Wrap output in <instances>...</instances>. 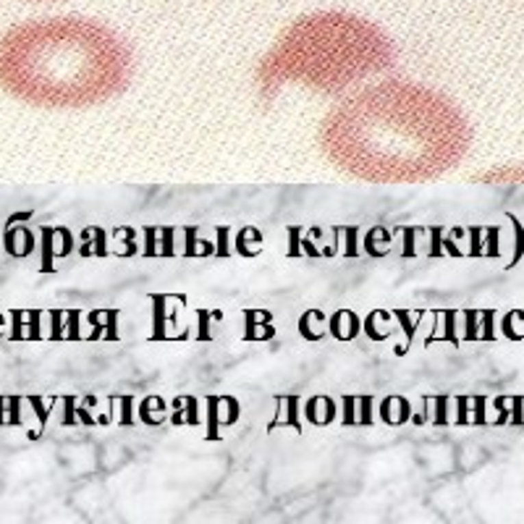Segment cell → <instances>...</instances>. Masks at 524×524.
<instances>
[{"label": "cell", "instance_id": "f907efd6", "mask_svg": "<svg viewBox=\"0 0 524 524\" xmlns=\"http://www.w3.org/2000/svg\"><path fill=\"white\" fill-rule=\"evenodd\" d=\"M66 317H68V333H66V338L68 341H79L82 336H79V317H82V312L79 310H66Z\"/></svg>", "mask_w": 524, "mask_h": 524}, {"label": "cell", "instance_id": "52a82bcc", "mask_svg": "<svg viewBox=\"0 0 524 524\" xmlns=\"http://www.w3.org/2000/svg\"><path fill=\"white\" fill-rule=\"evenodd\" d=\"M301 414L307 417L310 425H317V427H328L330 422L336 419V401L328 399V396H312L304 409H301Z\"/></svg>", "mask_w": 524, "mask_h": 524}, {"label": "cell", "instance_id": "7a4b0ae2", "mask_svg": "<svg viewBox=\"0 0 524 524\" xmlns=\"http://www.w3.org/2000/svg\"><path fill=\"white\" fill-rule=\"evenodd\" d=\"M134 55L87 16H47L0 34V90L37 108H90L129 87Z\"/></svg>", "mask_w": 524, "mask_h": 524}, {"label": "cell", "instance_id": "1f68e13d", "mask_svg": "<svg viewBox=\"0 0 524 524\" xmlns=\"http://www.w3.org/2000/svg\"><path fill=\"white\" fill-rule=\"evenodd\" d=\"M5 412H8V425L5 427H24L21 419V396H5Z\"/></svg>", "mask_w": 524, "mask_h": 524}, {"label": "cell", "instance_id": "d590c367", "mask_svg": "<svg viewBox=\"0 0 524 524\" xmlns=\"http://www.w3.org/2000/svg\"><path fill=\"white\" fill-rule=\"evenodd\" d=\"M11 320H14V325H11V333H8V341H27V333H24V314H27V310H11Z\"/></svg>", "mask_w": 524, "mask_h": 524}, {"label": "cell", "instance_id": "f1b7e54d", "mask_svg": "<svg viewBox=\"0 0 524 524\" xmlns=\"http://www.w3.org/2000/svg\"><path fill=\"white\" fill-rule=\"evenodd\" d=\"M449 401H451V396H435L433 399V404H435V417H433V425L435 427H449L451 422H449Z\"/></svg>", "mask_w": 524, "mask_h": 524}, {"label": "cell", "instance_id": "9f6ffc18", "mask_svg": "<svg viewBox=\"0 0 524 524\" xmlns=\"http://www.w3.org/2000/svg\"><path fill=\"white\" fill-rule=\"evenodd\" d=\"M3 325H5V317H3V314H0V328H3ZM0 336H3V333H0Z\"/></svg>", "mask_w": 524, "mask_h": 524}, {"label": "cell", "instance_id": "681fc988", "mask_svg": "<svg viewBox=\"0 0 524 524\" xmlns=\"http://www.w3.org/2000/svg\"><path fill=\"white\" fill-rule=\"evenodd\" d=\"M456 425H469V396H456Z\"/></svg>", "mask_w": 524, "mask_h": 524}, {"label": "cell", "instance_id": "e575fe53", "mask_svg": "<svg viewBox=\"0 0 524 524\" xmlns=\"http://www.w3.org/2000/svg\"><path fill=\"white\" fill-rule=\"evenodd\" d=\"M390 317H396V320L401 323V328H404V333H406V346H412V341H414V330H417V325H412V312H409V310H393ZM406 346H404V351H406Z\"/></svg>", "mask_w": 524, "mask_h": 524}, {"label": "cell", "instance_id": "d6a6232c", "mask_svg": "<svg viewBox=\"0 0 524 524\" xmlns=\"http://www.w3.org/2000/svg\"><path fill=\"white\" fill-rule=\"evenodd\" d=\"M464 341H479V310H464Z\"/></svg>", "mask_w": 524, "mask_h": 524}, {"label": "cell", "instance_id": "db71d44e", "mask_svg": "<svg viewBox=\"0 0 524 524\" xmlns=\"http://www.w3.org/2000/svg\"><path fill=\"white\" fill-rule=\"evenodd\" d=\"M443 249H446L451 257H462V249L453 244V236H446V239H443Z\"/></svg>", "mask_w": 524, "mask_h": 524}, {"label": "cell", "instance_id": "ac0fdd59", "mask_svg": "<svg viewBox=\"0 0 524 524\" xmlns=\"http://www.w3.org/2000/svg\"><path fill=\"white\" fill-rule=\"evenodd\" d=\"M443 317V333H430L427 338H425V346L435 344V341H446V344H453L459 346V336H456V317H459V310H443L440 312Z\"/></svg>", "mask_w": 524, "mask_h": 524}, {"label": "cell", "instance_id": "7c38bea8", "mask_svg": "<svg viewBox=\"0 0 524 524\" xmlns=\"http://www.w3.org/2000/svg\"><path fill=\"white\" fill-rule=\"evenodd\" d=\"M197 399L195 396H176L173 399V427H184V425H192L197 427L199 425V409H197Z\"/></svg>", "mask_w": 524, "mask_h": 524}, {"label": "cell", "instance_id": "8992f818", "mask_svg": "<svg viewBox=\"0 0 524 524\" xmlns=\"http://www.w3.org/2000/svg\"><path fill=\"white\" fill-rule=\"evenodd\" d=\"M244 341H268L275 336V325L273 323V314L260 312V310H244Z\"/></svg>", "mask_w": 524, "mask_h": 524}, {"label": "cell", "instance_id": "9a60e30c", "mask_svg": "<svg viewBox=\"0 0 524 524\" xmlns=\"http://www.w3.org/2000/svg\"><path fill=\"white\" fill-rule=\"evenodd\" d=\"M150 301H152V341H165L168 338V317H165V301L168 297L163 294H150Z\"/></svg>", "mask_w": 524, "mask_h": 524}, {"label": "cell", "instance_id": "83f0119b", "mask_svg": "<svg viewBox=\"0 0 524 524\" xmlns=\"http://www.w3.org/2000/svg\"><path fill=\"white\" fill-rule=\"evenodd\" d=\"M479 341H495V310H479Z\"/></svg>", "mask_w": 524, "mask_h": 524}, {"label": "cell", "instance_id": "836d02e7", "mask_svg": "<svg viewBox=\"0 0 524 524\" xmlns=\"http://www.w3.org/2000/svg\"><path fill=\"white\" fill-rule=\"evenodd\" d=\"M399 234H404V249H401V257L409 260V257H417V247H414V239H417L419 228H412V225H401L396 228Z\"/></svg>", "mask_w": 524, "mask_h": 524}, {"label": "cell", "instance_id": "4fadbf2b", "mask_svg": "<svg viewBox=\"0 0 524 524\" xmlns=\"http://www.w3.org/2000/svg\"><path fill=\"white\" fill-rule=\"evenodd\" d=\"M165 404L160 396H147V399H142V404L136 409V414H139V422L142 425H147V427H160L165 422Z\"/></svg>", "mask_w": 524, "mask_h": 524}, {"label": "cell", "instance_id": "8fae6325", "mask_svg": "<svg viewBox=\"0 0 524 524\" xmlns=\"http://www.w3.org/2000/svg\"><path fill=\"white\" fill-rule=\"evenodd\" d=\"M299 333L307 338V341H323L325 336H328V317L325 312H320V310H310V312L301 314L299 320Z\"/></svg>", "mask_w": 524, "mask_h": 524}, {"label": "cell", "instance_id": "ffe728a7", "mask_svg": "<svg viewBox=\"0 0 524 524\" xmlns=\"http://www.w3.org/2000/svg\"><path fill=\"white\" fill-rule=\"evenodd\" d=\"M262 241H265V236L257 231L255 225H244V228L239 231V236H236V252H239L241 257H257L262 249H252L249 244L262 247Z\"/></svg>", "mask_w": 524, "mask_h": 524}, {"label": "cell", "instance_id": "277c9868", "mask_svg": "<svg viewBox=\"0 0 524 524\" xmlns=\"http://www.w3.org/2000/svg\"><path fill=\"white\" fill-rule=\"evenodd\" d=\"M3 249L5 255L14 257V260H27V257L37 249V241L27 225H5V234H3Z\"/></svg>", "mask_w": 524, "mask_h": 524}, {"label": "cell", "instance_id": "f6af8a7d", "mask_svg": "<svg viewBox=\"0 0 524 524\" xmlns=\"http://www.w3.org/2000/svg\"><path fill=\"white\" fill-rule=\"evenodd\" d=\"M493 406L498 409V419L493 422L495 427H501V425H509V414H511V409H509V396H495Z\"/></svg>", "mask_w": 524, "mask_h": 524}, {"label": "cell", "instance_id": "603a6c76", "mask_svg": "<svg viewBox=\"0 0 524 524\" xmlns=\"http://www.w3.org/2000/svg\"><path fill=\"white\" fill-rule=\"evenodd\" d=\"M477 181H485V184H524V165L495 168L490 173H482Z\"/></svg>", "mask_w": 524, "mask_h": 524}, {"label": "cell", "instance_id": "5bb4252c", "mask_svg": "<svg viewBox=\"0 0 524 524\" xmlns=\"http://www.w3.org/2000/svg\"><path fill=\"white\" fill-rule=\"evenodd\" d=\"M380 244H390V231L388 228H383V225H373L367 234H364V239H362V247H364V252L375 260H383V257L390 255V247H380Z\"/></svg>", "mask_w": 524, "mask_h": 524}, {"label": "cell", "instance_id": "c3c4849f", "mask_svg": "<svg viewBox=\"0 0 524 524\" xmlns=\"http://www.w3.org/2000/svg\"><path fill=\"white\" fill-rule=\"evenodd\" d=\"M63 406H66V414L60 419L63 427H74L76 425V399L74 396H63Z\"/></svg>", "mask_w": 524, "mask_h": 524}, {"label": "cell", "instance_id": "f35d334b", "mask_svg": "<svg viewBox=\"0 0 524 524\" xmlns=\"http://www.w3.org/2000/svg\"><path fill=\"white\" fill-rule=\"evenodd\" d=\"M134 406V396H121V417H118V425L121 427H136V422L132 419V409Z\"/></svg>", "mask_w": 524, "mask_h": 524}, {"label": "cell", "instance_id": "816d5d0a", "mask_svg": "<svg viewBox=\"0 0 524 524\" xmlns=\"http://www.w3.org/2000/svg\"><path fill=\"white\" fill-rule=\"evenodd\" d=\"M472 404H475V419H472V425H477V427L488 425V419H485V406H488V399H485V396H475V399H472Z\"/></svg>", "mask_w": 524, "mask_h": 524}, {"label": "cell", "instance_id": "b9f144b4", "mask_svg": "<svg viewBox=\"0 0 524 524\" xmlns=\"http://www.w3.org/2000/svg\"><path fill=\"white\" fill-rule=\"evenodd\" d=\"M514 317H516V310H509V312L503 314L501 330H503V336H506L509 341H524V333H516V330H514Z\"/></svg>", "mask_w": 524, "mask_h": 524}, {"label": "cell", "instance_id": "484cf974", "mask_svg": "<svg viewBox=\"0 0 524 524\" xmlns=\"http://www.w3.org/2000/svg\"><path fill=\"white\" fill-rule=\"evenodd\" d=\"M482 236H485V255L482 257H490V260H498L501 257V225H485L482 228Z\"/></svg>", "mask_w": 524, "mask_h": 524}, {"label": "cell", "instance_id": "7dc6e473", "mask_svg": "<svg viewBox=\"0 0 524 524\" xmlns=\"http://www.w3.org/2000/svg\"><path fill=\"white\" fill-rule=\"evenodd\" d=\"M27 317H29V333H27V341H40V338H42V333H40V317H42V310H29Z\"/></svg>", "mask_w": 524, "mask_h": 524}, {"label": "cell", "instance_id": "d6986e66", "mask_svg": "<svg viewBox=\"0 0 524 524\" xmlns=\"http://www.w3.org/2000/svg\"><path fill=\"white\" fill-rule=\"evenodd\" d=\"M40 247H42V273L55 270V225H42L40 228Z\"/></svg>", "mask_w": 524, "mask_h": 524}, {"label": "cell", "instance_id": "74e56055", "mask_svg": "<svg viewBox=\"0 0 524 524\" xmlns=\"http://www.w3.org/2000/svg\"><path fill=\"white\" fill-rule=\"evenodd\" d=\"M173 236H176V228L173 225H163L160 228V257H176V249H173Z\"/></svg>", "mask_w": 524, "mask_h": 524}, {"label": "cell", "instance_id": "7bdbcfd3", "mask_svg": "<svg viewBox=\"0 0 524 524\" xmlns=\"http://www.w3.org/2000/svg\"><path fill=\"white\" fill-rule=\"evenodd\" d=\"M430 257H440L443 255V225H430Z\"/></svg>", "mask_w": 524, "mask_h": 524}, {"label": "cell", "instance_id": "44dd1931", "mask_svg": "<svg viewBox=\"0 0 524 524\" xmlns=\"http://www.w3.org/2000/svg\"><path fill=\"white\" fill-rule=\"evenodd\" d=\"M184 236H186V247H184V257H186V260L215 255L208 241L199 239V228H197V225H186V228H184Z\"/></svg>", "mask_w": 524, "mask_h": 524}, {"label": "cell", "instance_id": "60d3db41", "mask_svg": "<svg viewBox=\"0 0 524 524\" xmlns=\"http://www.w3.org/2000/svg\"><path fill=\"white\" fill-rule=\"evenodd\" d=\"M344 236H346V257H360V249H357V236H360V225H346L344 228Z\"/></svg>", "mask_w": 524, "mask_h": 524}, {"label": "cell", "instance_id": "6da1fadb", "mask_svg": "<svg viewBox=\"0 0 524 524\" xmlns=\"http://www.w3.org/2000/svg\"><path fill=\"white\" fill-rule=\"evenodd\" d=\"M320 147L338 171L367 184H422L464 158L469 126L446 95L388 79L336 105Z\"/></svg>", "mask_w": 524, "mask_h": 524}, {"label": "cell", "instance_id": "d4e9b609", "mask_svg": "<svg viewBox=\"0 0 524 524\" xmlns=\"http://www.w3.org/2000/svg\"><path fill=\"white\" fill-rule=\"evenodd\" d=\"M506 218L511 221V228H514V257H511V262L506 268H514V265L522 262V257H524V225L514 212H506Z\"/></svg>", "mask_w": 524, "mask_h": 524}, {"label": "cell", "instance_id": "3957f363", "mask_svg": "<svg viewBox=\"0 0 524 524\" xmlns=\"http://www.w3.org/2000/svg\"><path fill=\"white\" fill-rule=\"evenodd\" d=\"M396 60L390 37L351 11H312L294 18L257 66V92L270 100L286 84L338 95Z\"/></svg>", "mask_w": 524, "mask_h": 524}, {"label": "cell", "instance_id": "11a10c76", "mask_svg": "<svg viewBox=\"0 0 524 524\" xmlns=\"http://www.w3.org/2000/svg\"><path fill=\"white\" fill-rule=\"evenodd\" d=\"M5 396H0V427H5Z\"/></svg>", "mask_w": 524, "mask_h": 524}, {"label": "cell", "instance_id": "30bf717a", "mask_svg": "<svg viewBox=\"0 0 524 524\" xmlns=\"http://www.w3.org/2000/svg\"><path fill=\"white\" fill-rule=\"evenodd\" d=\"M82 239L84 244L79 247V255L82 257H108L110 255V249H108V231L100 228V225H90V228H84L82 231Z\"/></svg>", "mask_w": 524, "mask_h": 524}, {"label": "cell", "instance_id": "cb8c5ba5", "mask_svg": "<svg viewBox=\"0 0 524 524\" xmlns=\"http://www.w3.org/2000/svg\"><path fill=\"white\" fill-rule=\"evenodd\" d=\"M208 440H221V406H223V396H208Z\"/></svg>", "mask_w": 524, "mask_h": 524}, {"label": "cell", "instance_id": "4316f807", "mask_svg": "<svg viewBox=\"0 0 524 524\" xmlns=\"http://www.w3.org/2000/svg\"><path fill=\"white\" fill-rule=\"evenodd\" d=\"M142 234H145V249H142V257H160V247H158L160 225H145Z\"/></svg>", "mask_w": 524, "mask_h": 524}, {"label": "cell", "instance_id": "f5cc1de1", "mask_svg": "<svg viewBox=\"0 0 524 524\" xmlns=\"http://www.w3.org/2000/svg\"><path fill=\"white\" fill-rule=\"evenodd\" d=\"M215 234H218V249H215V255L228 257L231 255V249H228V228H225V225H218Z\"/></svg>", "mask_w": 524, "mask_h": 524}, {"label": "cell", "instance_id": "ab89813d", "mask_svg": "<svg viewBox=\"0 0 524 524\" xmlns=\"http://www.w3.org/2000/svg\"><path fill=\"white\" fill-rule=\"evenodd\" d=\"M344 427H357V396H344Z\"/></svg>", "mask_w": 524, "mask_h": 524}, {"label": "cell", "instance_id": "ba28073f", "mask_svg": "<svg viewBox=\"0 0 524 524\" xmlns=\"http://www.w3.org/2000/svg\"><path fill=\"white\" fill-rule=\"evenodd\" d=\"M380 419L388 427H401L412 419V404L406 401L404 396H386L380 404Z\"/></svg>", "mask_w": 524, "mask_h": 524}, {"label": "cell", "instance_id": "2e32d148", "mask_svg": "<svg viewBox=\"0 0 524 524\" xmlns=\"http://www.w3.org/2000/svg\"><path fill=\"white\" fill-rule=\"evenodd\" d=\"M281 401L286 404V414L284 417H275L273 422L268 425V430H278V427H294V430H299L301 433V422H299V406H301V399L299 396H281Z\"/></svg>", "mask_w": 524, "mask_h": 524}, {"label": "cell", "instance_id": "ee69618b", "mask_svg": "<svg viewBox=\"0 0 524 524\" xmlns=\"http://www.w3.org/2000/svg\"><path fill=\"white\" fill-rule=\"evenodd\" d=\"M63 317H66V310H50V320H53L50 341H63V338H66V333H63Z\"/></svg>", "mask_w": 524, "mask_h": 524}, {"label": "cell", "instance_id": "f546056e", "mask_svg": "<svg viewBox=\"0 0 524 524\" xmlns=\"http://www.w3.org/2000/svg\"><path fill=\"white\" fill-rule=\"evenodd\" d=\"M218 320L221 312H210V310H197V320H199V328H197V341H212V333H210V320Z\"/></svg>", "mask_w": 524, "mask_h": 524}, {"label": "cell", "instance_id": "5b68a950", "mask_svg": "<svg viewBox=\"0 0 524 524\" xmlns=\"http://www.w3.org/2000/svg\"><path fill=\"white\" fill-rule=\"evenodd\" d=\"M360 330H362L360 317L351 310H336L328 317V333L336 341H354L360 336Z\"/></svg>", "mask_w": 524, "mask_h": 524}, {"label": "cell", "instance_id": "7402d4cb", "mask_svg": "<svg viewBox=\"0 0 524 524\" xmlns=\"http://www.w3.org/2000/svg\"><path fill=\"white\" fill-rule=\"evenodd\" d=\"M390 312H386V310H373V312L367 314V320H364V325H362V330L373 338V341H388L390 338V328H380V323H388Z\"/></svg>", "mask_w": 524, "mask_h": 524}, {"label": "cell", "instance_id": "8d00e7d4", "mask_svg": "<svg viewBox=\"0 0 524 524\" xmlns=\"http://www.w3.org/2000/svg\"><path fill=\"white\" fill-rule=\"evenodd\" d=\"M511 414H509V425L511 427H524V396H511Z\"/></svg>", "mask_w": 524, "mask_h": 524}, {"label": "cell", "instance_id": "4dcf8cb0", "mask_svg": "<svg viewBox=\"0 0 524 524\" xmlns=\"http://www.w3.org/2000/svg\"><path fill=\"white\" fill-rule=\"evenodd\" d=\"M469 234V257H482L485 255V239H482V225H469L466 228Z\"/></svg>", "mask_w": 524, "mask_h": 524}, {"label": "cell", "instance_id": "9c48e42d", "mask_svg": "<svg viewBox=\"0 0 524 524\" xmlns=\"http://www.w3.org/2000/svg\"><path fill=\"white\" fill-rule=\"evenodd\" d=\"M317 257L323 255L317 247H314V241H310V231L304 228V225H288V257Z\"/></svg>", "mask_w": 524, "mask_h": 524}, {"label": "cell", "instance_id": "680465c9", "mask_svg": "<svg viewBox=\"0 0 524 524\" xmlns=\"http://www.w3.org/2000/svg\"><path fill=\"white\" fill-rule=\"evenodd\" d=\"M0 249H3V236H0Z\"/></svg>", "mask_w": 524, "mask_h": 524}, {"label": "cell", "instance_id": "6f0895ef", "mask_svg": "<svg viewBox=\"0 0 524 524\" xmlns=\"http://www.w3.org/2000/svg\"><path fill=\"white\" fill-rule=\"evenodd\" d=\"M34 3H55V0H34Z\"/></svg>", "mask_w": 524, "mask_h": 524}, {"label": "cell", "instance_id": "e0dca14e", "mask_svg": "<svg viewBox=\"0 0 524 524\" xmlns=\"http://www.w3.org/2000/svg\"><path fill=\"white\" fill-rule=\"evenodd\" d=\"M90 323L95 325L90 333V341L103 338L105 328H108V333H105L108 341H118V328H116V323H118V310H108V323H100V310H97V312H90Z\"/></svg>", "mask_w": 524, "mask_h": 524}, {"label": "cell", "instance_id": "bcb514c9", "mask_svg": "<svg viewBox=\"0 0 524 524\" xmlns=\"http://www.w3.org/2000/svg\"><path fill=\"white\" fill-rule=\"evenodd\" d=\"M27 401L32 404L34 414L40 417V430H37V435H42V430H45V425H47V414H50V409H45V404H42V399H40V396H29Z\"/></svg>", "mask_w": 524, "mask_h": 524}]
</instances>
